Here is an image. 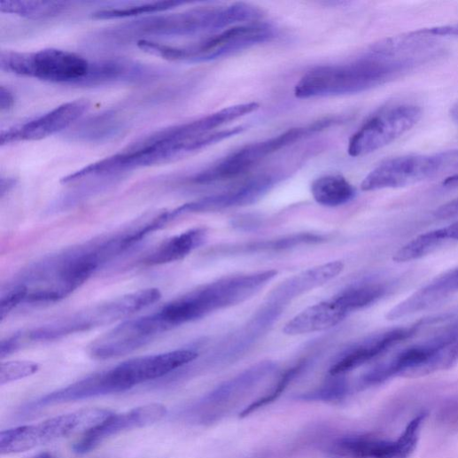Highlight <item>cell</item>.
I'll return each instance as SVG.
<instances>
[{
    "instance_id": "1",
    "label": "cell",
    "mask_w": 458,
    "mask_h": 458,
    "mask_svg": "<svg viewBox=\"0 0 458 458\" xmlns=\"http://www.w3.org/2000/svg\"><path fill=\"white\" fill-rule=\"evenodd\" d=\"M137 243L136 233L129 225L35 262L6 288L17 297L20 307L58 302Z\"/></svg>"
},
{
    "instance_id": "2",
    "label": "cell",
    "mask_w": 458,
    "mask_h": 458,
    "mask_svg": "<svg viewBox=\"0 0 458 458\" xmlns=\"http://www.w3.org/2000/svg\"><path fill=\"white\" fill-rule=\"evenodd\" d=\"M261 17L255 7L234 4L200 7L175 14L151 15L105 28L89 35L84 45L95 50H113L141 41L197 36L256 22Z\"/></svg>"
},
{
    "instance_id": "3",
    "label": "cell",
    "mask_w": 458,
    "mask_h": 458,
    "mask_svg": "<svg viewBox=\"0 0 458 458\" xmlns=\"http://www.w3.org/2000/svg\"><path fill=\"white\" fill-rule=\"evenodd\" d=\"M417 60L379 48L369 56L344 65L322 66L307 72L295 87L299 99L362 93L409 70Z\"/></svg>"
},
{
    "instance_id": "4",
    "label": "cell",
    "mask_w": 458,
    "mask_h": 458,
    "mask_svg": "<svg viewBox=\"0 0 458 458\" xmlns=\"http://www.w3.org/2000/svg\"><path fill=\"white\" fill-rule=\"evenodd\" d=\"M273 36L274 30L269 25L252 22L228 28L190 45L174 46L142 41L137 48L170 61L207 62L267 43Z\"/></svg>"
},
{
    "instance_id": "5",
    "label": "cell",
    "mask_w": 458,
    "mask_h": 458,
    "mask_svg": "<svg viewBox=\"0 0 458 458\" xmlns=\"http://www.w3.org/2000/svg\"><path fill=\"white\" fill-rule=\"evenodd\" d=\"M158 289L142 290L124 295L58 319L28 332L25 338L33 341H50L88 331L131 316L158 302Z\"/></svg>"
},
{
    "instance_id": "6",
    "label": "cell",
    "mask_w": 458,
    "mask_h": 458,
    "mask_svg": "<svg viewBox=\"0 0 458 458\" xmlns=\"http://www.w3.org/2000/svg\"><path fill=\"white\" fill-rule=\"evenodd\" d=\"M91 65L93 61L79 54L54 48L0 54L4 72L60 84L85 86Z\"/></svg>"
},
{
    "instance_id": "7",
    "label": "cell",
    "mask_w": 458,
    "mask_h": 458,
    "mask_svg": "<svg viewBox=\"0 0 458 458\" xmlns=\"http://www.w3.org/2000/svg\"><path fill=\"white\" fill-rule=\"evenodd\" d=\"M113 415L108 409H82L36 424L3 431L0 433V453L12 454L26 452L79 432L85 433Z\"/></svg>"
},
{
    "instance_id": "8",
    "label": "cell",
    "mask_w": 458,
    "mask_h": 458,
    "mask_svg": "<svg viewBox=\"0 0 458 458\" xmlns=\"http://www.w3.org/2000/svg\"><path fill=\"white\" fill-rule=\"evenodd\" d=\"M332 122L325 120L307 127L291 128L277 136L246 145L199 172L191 181L197 185H211L241 176L271 154L327 128Z\"/></svg>"
},
{
    "instance_id": "9",
    "label": "cell",
    "mask_w": 458,
    "mask_h": 458,
    "mask_svg": "<svg viewBox=\"0 0 458 458\" xmlns=\"http://www.w3.org/2000/svg\"><path fill=\"white\" fill-rule=\"evenodd\" d=\"M450 168L446 152L412 154L390 159L373 169L361 182L363 191L398 189L415 184Z\"/></svg>"
},
{
    "instance_id": "10",
    "label": "cell",
    "mask_w": 458,
    "mask_h": 458,
    "mask_svg": "<svg viewBox=\"0 0 458 458\" xmlns=\"http://www.w3.org/2000/svg\"><path fill=\"white\" fill-rule=\"evenodd\" d=\"M422 110L412 105L391 107L366 121L349 140L348 154L360 157L391 144L421 120Z\"/></svg>"
},
{
    "instance_id": "11",
    "label": "cell",
    "mask_w": 458,
    "mask_h": 458,
    "mask_svg": "<svg viewBox=\"0 0 458 458\" xmlns=\"http://www.w3.org/2000/svg\"><path fill=\"white\" fill-rule=\"evenodd\" d=\"M89 109L87 100L66 103L36 119L3 131L0 144L4 146L45 139L76 124Z\"/></svg>"
},
{
    "instance_id": "12",
    "label": "cell",
    "mask_w": 458,
    "mask_h": 458,
    "mask_svg": "<svg viewBox=\"0 0 458 458\" xmlns=\"http://www.w3.org/2000/svg\"><path fill=\"white\" fill-rule=\"evenodd\" d=\"M167 408L161 404H149L119 415L113 414L105 421L85 432L74 443L76 454H86L97 449L105 441L121 432L152 425L165 417Z\"/></svg>"
},
{
    "instance_id": "13",
    "label": "cell",
    "mask_w": 458,
    "mask_h": 458,
    "mask_svg": "<svg viewBox=\"0 0 458 458\" xmlns=\"http://www.w3.org/2000/svg\"><path fill=\"white\" fill-rule=\"evenodd\" d=\"M421 325L388 330L359 341L338 355L330 366V375L338 377L360 368L414 337Z\"/></svg>"
},
{
    "instance_id": "14",
    "label": "cell",
    "mask_w": 458,
    "mask_h": 458,
    "mask_svg": "<svg viewBox=\"0 0 458 458\" xmlns=\"http://www.w3.org/2000/svg\"><path fill=\"white\" fill-rule=\"evenodd\" d=\"M274 178L260 175L227 192L191 202L169 212L171 221L182 215L221 211L252 205L261 198L273 186Z\"/></svg>"
},
{
    "instance_id": "15",
    "label": "cell",
    "mask_w": 458,
    "mask_h": 458,
    "mask_svg": "<svg viewBox=\"0 0 458 458\" xmlns=\"http://www.w3.org/2000/svg\"><path fill=\"white\" fill-rule=\"evenodd\" d=\"M341 260L330 261L310 268L283 283L268 297V303L284 307L303 294L331 282L344 270Z\"/></svg>"
},
{
    "instance_id": "16",
    "label": "cell",
    "mask_w": 458,
    "mask_h": 458,
    "mask_svg": "<svg viewBox=\"0 0 458 458\" xmlns=\"http://www.w3.org/2000/svg\"><path fill=\"white\" fill-rule=\"evenodd\" d=\"M458 292V268L450 269L390 311L388 320H398L427 310Z\"/></svg>"
},
{
    "instance_id": "17",
    "label": "cell",
    "mask_w": 458,
    "mask_h": 458,
    "mask_svg": "<svg viewBox=\"0 0 458 458\" xmlns=\"http://www.w3.org/2000/svg\"><path fill=\"white\" fill-rule=\"evenodd\" d=\"M350 313L335 296L331 299L311 306L289 321L283 328L288 336L321 332L343 322Z\"/></svg>"
},
{
    "instance_id": "18",
    "label": "cell",
    "mask_w": 458,
    "mask_h": 458,
    "mask_svg": "<svg viewBox=\"0 0 458 458\" xmlns=\"http://www.w3.org/2000/svg\"><path fill=\"white\" fill-rule=\"evenodd\" d=\"M338 453L354 458H409L412 445L402 436L397 440H386L368 436H353L336 444Z\"/></svg>"
},
{
    "instance_id": "19",
    "label": "cell",
    "mask_w": 458,
    "mask_h": 458,
    "mask_svg": "<svg viewBox=\"0 0 458 458\" xmlns=\"http://www.w3.org/2000/svg\"><path fill=\"white\" fill-rule=\"evenodd\" d=\"M127 128L126 117L118 111L110 110L78 121L66 136L74 142L100 144L120 136Z\"/></svg>"
},
{
    "instance_id": "20",
    "label": "cell",
    "mask_w": 458,
    "mask_h": 458,
    "mask_svg": "<svg viewBox=\"0 0 458 458\" xmlns=\"http://www.w3.org/2000/svg\"><path fill=\"white\" fill-rule=\"evenodd\" d=\"M274 369L275 364L270 361L256 364L251 369L225 383L206 396L195 408L189 410V413H190L189 416L197 419L212 407L228 402L232 397L256 385Z\"/></svg>"
},
{
    "instance_id": "21",
    "label": "cell",
    "mask_w": 458,
    "mask_h": 458,
    "mask_svg": "<svg viewBox=\"0 0 458 458\" xmlns=\"http://www.w3.org/2000/svg\"><path fill=\"white\" fill-rule=\"evenodd\" d=\"M208 232L205 228H195L164 241L144 260L149 266L167 264L184 259L205 244Z\"/></svg>"
},
{
    "instance_id": "22",
    "label": "cell",
    "mask_w": 458,
    "mask_h": 458,
    "mask_svg": "<svg viewBox=\"0 0 458 458\" xmlns=\"http://www.w3.org/2000/svg\"><path fill=\"white\" fill-rule=\"evenodd\" d=\"M311 193L317 204L325 207L342 206L355 196L350 182L340 175H326L313 182Z\"/></svg>"
},
{
    "instance_id": "23",
    "label": "cell",
    "mask_w": 458,
    "mask_h": 458,
    "mask_svg": "<svg viewBox=\"0 0 458 458\" xmlns=\"http://www.w3.org/2000/svg\"><path fill=\"white\" fill-rule=\"evenodd\" d=\"M64 2H2L0 12L27 19L40 20L57 18L68 10Z\"/></svg>"
},
{
    "instance_id": "24",
    "label": "cell",
    "mask_w": 458,
    "mask_h": 458,
    "mask_svg": "<svg viewBox=\"0 0 458 458\" xmlns=\"http://www.w3.org/2000/svg\"><path fill=\"white\" fill-rule=\"evenodd\" d=\"M387 292L388 287L382 283H366L342 291L337 298L351 314L377 303Z\"/></svg>"
},
{
    "instance_id": "25",
    "label": "cell",
    "mask_w": 458,
    "mask_h": 458,
    "mask_svg": "<svg viewBox=\"0 0 458 458\" xmlns=\"http://www.w3.org/2000/svg\"><path fill=\"white\" fill-rule=\"evenodd\" d=\"M185 4H187V3L167 0V2L146 3L120 8L113 7L110 9L100 10L93 13V16L91 17L98 20H112L136 18L143 15L151 16L153 14L165 12Z\"/></svg>"
},
{
    "instance_id": "26",
    "label": "cell",
    "mask_w": 458,
    "mask_h": 458,
    "mask_svg": "<svg viewBox=\"0 0 458 458\" xmlns=\"http://www.w3.org/2000/svg\"><path fill=\"white\" fill-rule=\"evenodd\" d=\"M447 240L442 229L423 233L402 246L393 257L398 262L421 259L441 246Z\"/></svg>"
},
{
    "instance_id": "27",
    "label": "cell",
    "mask_w": 458,
    "mask_h": 458,
    "mask_svg": "<svg viewBox=\"0 0 458 458\" xmlns=\"http://www.w3.org/2000/svg\"><path fill=\"white\" fill-rule=\"evenodd\" d=\"M304 365L305 363H299V365H296L294 368L286 371L280 378L278 383L275 384L268 392L244 408V410L239 414V417H247L253 412H256L261 408L266 407L267 405H269L270 403L278 400L288 388V386L292 383V381L297 377V376L299 375L304 368Z\"/></svg>"
},
{
    "instance_id": "28",
    "label": "cell",
    "mask_w": 458,
    "mask_h": 458,
    "mask_svg": "<svg viewBox=\"0 0 458 458\" xmlns=\"http://www.w3.org/2000/svg\"><path fill=\"white\" fill-rule=\"evenodd\" d=\"M322 237L319 235L302 233L283 237L280 239L268 240L248 245L244 248V252H265V251H281L294 248L302 245H309L319 243Z\"/></svg>"
},
{
    "instance_id": "29",
    "label": "cell",
    "mask_w": 458,
    "mask_h": 458,
    "mask_svg": "<svg viewBox=\"0 0 458 458\" xmlns=\"http://www.w3.org/2000/svg\"><path fill=\"white\" fill-rule=\"evenodd\" d=\"M40 369L38 363L31 361H12L0 366V385L4 386L35 375Z\"/></svg>"
},
{
    "instance_id": "30",
    "label": "cell",
    "mask_w": 458,
    "mask_h": 458,
    "mask_svg": "<svg viewBox=\"0 0 458 458\" xmlns=\"http://www.w3.org/2000/svg\"><path fill=\"white\" fill-rule=\"evenodd\" d=\"M348 392V385L343 379H337L309 393L298 397L306 401L333 402L341 400Z\"/></svg>"
},
{
    "instance_id": "31",
    "label": "cell",
    "mask_w": 458,
    "mask_h": 458,
    "mask_svg": "<svg viewBox=\"0 0 458 458\" xmlns=\"http://www.w3.org/2000/svg\"><path fill=\"white\" fill-rule=\"evenodd\" d=\"M435 216L441 220L458 218V198L441 206L436 210Z\"/></svg>"
},
{
    "instance_id": "32",
    "label": "cell",
    "mask_w": 458,
    "mask_h": 458,
    "mask_svg": "<svg viewBox=\"0 0 458 458\" xmlns=\"http://www.w3.org/2000/svg\"><path fill=\"white\" fill-rule=\"evenodd\" d=\"M15 96L13 91L5 86L0 87V111L10 112L15 105Z\"/></svg>"
},
{
    "instance_id": "33",
    "label": "cell",
    "mask_w": 458,
    "mask_h": 458,
    "mask_svg": "<svg viewBox=\"0 0 458 458\" xmlns=\"http://www.w3.org/2000/svg\"><path fill=\"white\" fill-rule=\"evenodd\" d=\"M422 32L429 36H454L458 38V25L439 27L422 30Z\"/></svg>"
},
{
    "instance_id": "34",
    "label": "cell",
    "mask_w": 458,
    "mask_h": 458,
    "mask_svg": "<svg viewBox=\"0 0 458 458\" xmlns=\"http://www.w3.org/2000/svg\"><path fill=\"white\" fill-rule=\"evenodd\" d=\"M16 184V178L3 176L2 179H0V197L4 198L15 188Z\"/></svg>"
},
{
    "instance_id": "35",
    "label": "cell",
    "mask_w": 458,
    "mask_h": 458,
    "mask_svg": "<svg viewBox=\"0 0 458 458\" xmlns=\"http://www.w3.org/2000/svg\"><path fill=\"white\" fill-rule=\"evenodd\" d=\"M443 231L447 241H458V221L446 228H443Z\"/></svg>"
},
{
    "instance_id": "36",
    "label": "cell",
    "mask_w": 458,
    "mask_h": 458,
    "mask_svg": "<svg viewBox=\"0 0 458 458\" xmlns=\"http://www.w3.org/2000/svg\"><path fill=\"white\" fill-rule=\"evenodd\" d=\"M443 186H445L446 188H450V189H457L458 188V174H455L452 176L447 177L443 182Z\"/></svg>"
},
{
    "instance_id": "37",
    "label": "cell",
    "mask_w": 458,
    "mask_h": 458,
    "mask_svg": "<svg viewBox=\"0 0 458 458\" xmlns=\"http://www.w3.org/2000/svg\"><path fill=\"white\" fill-rule=\"evenodd\" d=\"M30 458H58V457L50 452H43V453L37 454Z\"/></svg>"
}]
</instances>
